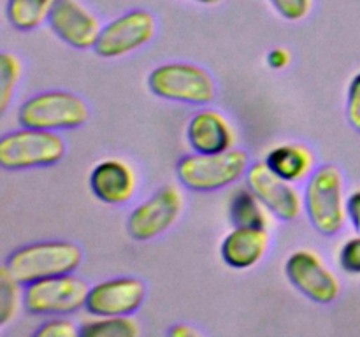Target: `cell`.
<instances>
[{
	"label": "cell",
	"instance_id": "obj_6",
	"mask_svg": "<svg viewBox=\"0 0 360 337\" xmlns=\"http://www.w3.org/2000/svg\"><path fill=\"white\" fill-rule=\"evenodd\" d=\"M148 88L153 95L171 102L202 105L214 98V81L202 67L193 63H164L151 70Z\"/></svg>",
	"mask_w": 360,
	"mask_h": 337
},
{
	"label": "cell",
	"instance_id": "obj_9",
	"mask_svg": "<svg viewBox=\"0 0 360 337\" xmlns=\"http://www.w3.org/2000/svg\"><path fill=\"white\" fill-rule=\"evenodd\" d=\"M183 211V197L176 186L158 188L127 218V232L136 241H151L178 221Z\"/></svg>",
	"mask_w": 360,
	"mask_h": 337
},
{
	"label": "cell",
	"instance_id": "obj_25",
	"mask_svg": "<svg viewBox=\"0 0 360 337\" xmlns=\"http://www.w3.org/2000/svg\"><path fill=\"white\" fill-rule=\"evenodd\" d=\"M340 265L345 272L360 274V235L345 242L340 251Z\"/></svg>",
	"mask_w": 360,
	"mask_h": 337
},
{
	"label": "cell",
	"instance_id": "obj_8",
	"mask_svg": "<svg viewBox=\"0 0 360 337\" xmlns=\"http://www.w3.org/2000/svg\"><path fill=\"white\" fill-rule=\"evenodd\" d=\"M157 21L144 9H134L115 18L98 32L94 51L101 58H122L153 39Z\"/></svg>",
	"mask_w": 360,
	"mask_h": 337
},
{
	"label": "cell",
	"instance_id": "obj_2",
	"mask_svg": "<svg viewBox=\"0 0 360 337\" xmlns=\"http://www.w3.org/2000/svg\"><path fill=\"white\" fill-rule=\"evenodd\" d=\"M308 220L322 235H336L347 221L343 176L336 165H322L308 179L304 190Z\"/></svg>",
	"mask_w": 360,
	"mask_h": 337
},
{
	"label": "cell",
	"instance_id": "obj_23",
	"mask_svg": "<svg viewBox=\"0 0 360 337\" xmlns=\"http://www.w3.org/2000/svg\"><path fill=\"white\" fill-rule=\"evenodd\" d=\"M269 4L283 20L288 21L302 20L311 9V0H269Z\"/></svg>",
	"mask_w": 360,
	"mask_h": 337
},
{
	"label": "cell",
	"instance_id": "obj_4",
	"mask_svg": "<svg viewBox=\"0 0 360 337\" xmlns=\"http://www.w3.org/2000/svg\"><path fill=\"white\" fill-rule=\"evenodd\" d=\"M65 157V143L51 130L27 128L6 133L0 139V165L6 171L51 167Z\"/></svg>",
	"mask_w": 360,
	"mask_h": 337
},
{
	"label": "cell",
	"instance_id": "obj_18",
	"mask_svg": "<svg viewBox=\"0 0 360 337\" xmlns=\"http://www.w3.org/2000/svg\"><path fill=\"white\" fill-rule=\"evenodd\" d=\"M266 206L259 197L248 188H238L231 193L229 200V214L236 227H255L267 228L269 220L266 214Z\"/></svg>",
	"mask_w": 360,
	"mask_h": 337
},
{
	"label": "cell",
	"instance_id": "obj_13",
	"mask_svg": "<svg viewBox=\"0 0 360 337\" xmlns=\"http://www.w3.org/2000/svg\"><path fill=\"white\" fill-rule=\"evenodd\" d=\"M48 23L56 37L76 49L94 48L102 28L97 18L77 0H53Z\"/></svg>",
	"mask_w": 360,
	"mask_h": 337
},
{
	"label": "cell",
	"instance_id": "obj_17",
	"mask_svg": "<svg viewBox=\"0 0 360 337\" xmlns=\"http://www.w3.org/2000/svg\"><path fill=\"white\" fill-rule=\"evenodd\" d=\"M266 164L274 174L295 183L304 179L313 167L311 151L301 144H281L266 154Z\"/></svg>",
	"mask_w": 360,
	"mask_h": 337
},
{
	"label": "cell",
	"instance_id": "obj_10",
	"mask_svg": "<svg viewBox=\"0 0 360 337\" xmlns=\"http://www.w3.org/2000/svg\"><path fill=\"white\" fill-rule=\"evenodd\" d=\"M285 274L292 286L316 304H330L340 295V281L313 251L299 249L288 256Z\"/></svg>",
	"mask_w": 360,
	"mask_h": 337
},
{
	"label": "cell",
	"instance_id": "obj_12",
	"mask_svg": "<svg viewBox=\"0 0 360 337\" xmlns=\"http://www.w3.org/2000/svg\"><path fill=\"white\" fill-rule=\"evenodd\" d=\"M144 295L146 288L137 277H115L90 286L84 309L91 316H130L141 308Z\"/></svg>",
	"mask_w": 360,
	"mask_h": 337
},
{
	"label": "cell",
	"instance_id": "obj_26",
	"mask_svg": "<svg viewBox=\"0 0 360 337\" xmlns=\"http://www.w3.org/2000/svg\"><path fill=\"white\" fill-rule=\"evenodd\" d=\"M347 119L352 128L360 132V72L350 81L347 95Z\"/></svg>",
	"mask_w": 360,
	"mask_h": 337
},
{
	"label": "cell",
	"instance_id": "obj_15",
	"mask_svg": "<svg viewBox=\"0 0 360 337\" xmlns=\"http://www.w3.org/2000/svg\"><path fill=\"white\" fill-rule=\"evenodd\" d=\"M269 246L267 228L255 227H234L221 241V260L231 269L245 270L262 260Z\"/></svg>",
	"mask_w": 360,
	"mask_h": 337
},
{
	"label": "cell",
	"instance_id": "obj_3",
	"mask_svg": "<svg viewBox=\"0 0 360 337\" xmlns=\"http://www.w3.org/2000/svg\"><path fill=\"white\" fill-rule=\"evenodd\" d=\"M248 171V154L243 150L221 153L186 154L176 165L179 183L192 192H217L238 181Z\"/></svg>",
	"mask_w": 360,
	"mask_h": 337
},
{
	"label": "cell",
	"instance_id": "obj_11",
	"mask_svg": "<svg viewBox=\"0 0 360 337\" xmlns=\"http://www.w3.org/2000/svg\"><path fill=\"white\" fill-rule=\"evenodd\" d=\"M246 183L271 214L292 221L301 213V197L290 181L274 174L266 161H255L246 171Z\"/></svg>",
	"mask_w": 360,
	"mask_h": 337
},
{
	"label": "cell",
	"instance_id": "obj_7",
	"mask_svg": "<svg viewBox=\"0 0 360 337\" xmlns=\"http://www.w3.org/2000/svg\"><path fill=\"white\" fill-rule=\"evenodd\" d=\"M86 281L72 274L44 277L25 284L23 305L35 316H63L84 308L88 298Z\"/></svg>",
	"mask_w": 360,
	"mask_h": 337
},
{
	"label": "cell",
	"instance_id": "obj_30",
	"mask_svg": "<svg viewBox=\"0 0 360 337\" xmlns=\"http://www.w3.org/2000/svg\"><path fill=\"white\" fill-rule=\"evenodd\" d=\"M193 2L202 4V6H217V4H220L221 0H193Z\"/></svg>",
	"mask_w": 360,
	"mask_h": 337
},
{
	"label": "cell",
	"instance_id": "obj_16",
	"mask_svg": "<svg viewBox=\"0 0 360 337\" xmlns=\"http://www.w3.org/2000/svg\"><path fill=\"white\" fill-rule=\"evenodd\" d=\"M186 140L195 153H221L234 144V132L217 111L204 109L192 116L186 126Z\"/></svg>",
	"mask_w": 360,
	"mask_h": 337
},
{
	"label": "cell",
	"instance_id": "obj_19",
	"mask_svg": "<svg viewBox=\"0 0 360 337\" xmlns=\"http://www.w3.org/2000/svg\"><path fill=\"white\" fill-rule=\"evenodd\" d=\"M53 0H7V20L20 32H30L48 20Z\"/></svg>",
	"mask_w": 360,
	"mask_h": 337
},
{
	"label": "cell",
	"instance_id": "obj_24",
	"mask_svg": "<svg viewBox=\"0 0 360 337\" xmlns=\"http://www.w3.org/2000/svg\"><path fill=\"white\" fill-rule=\"evenodd\" d=\"M79 336V329H76L72 322L65 318H53L35 330V337H76Z\"/></svg>",
	"mask_w": 360,
	"mask_h": 337
},
{
	"label": "cell",
	"instance_id": "obj_22",
	"mask_svg": "<svg viewBox=\"0 0 360 337\" xmlns=\"http://www.w3.org/2000/svg\"><path fill=\"white\" fill-rule=\"evenodd\" d=\"M20 72L21 67L16 56L11 53H2L0 56V111L2 112L7 111V105L13 98Z\"/></svg>",
	"mask_w": 360,
	"mask_h": 337
},
{
	"label": "cell",
	"instance_id": "obj_29",
	"mask_svg": "<svg viewBox=\"0 0 360 337\" xmlns=\"http://www.w3.org/2000/svg\"><path fill=\"white\" fill-rule=\"evenodd\" d=\"M169 333H171V336H174V337L199 336V332H197L195 329H192V326L185 325V323H178V325H174L171 330H169Z\"/></svg>",
	"mask_w": 360,
	"mask_h": 337
},
{
	"label": "cell",
	"instance_id": "obj_21",
	"mask_svg": "<svg viewBox=\"0 0 360 337\" xmlns=\"http://www.w3.org/2000/svg\"><path fill=\"white\" fill-rule=\"evenodd\" d=\"M18 283L7 267L0 269V325H7L11 319L16 316L18 300H20V291H18Z\"/></svg>",
	"mask_w": 360,
	"mask_h": 337
},
{
	"label": "cell",
	"instance_id": "obj_14",
	"mask_svg": "<svg viewBox=\"0 0 360 337\" xmlns=\"http://www.w3.org/2000/svg\"><path fill=\"white\" fill-rule=\"evenodd\" d=\"M90 188L101 202L118 206L125 204L136 190V176L122 160H104L90 172Z\"/></svg>",
	"mask_w": 360,
	"mask_h": 337
},
{
	"label": "cell",
	"instance_id": "obj_1",
	"mask_svg": "<svg viewBox=\"0 0 360 337\" xmlns=\"http://www.w3.org/2000/svg\"><path fill=\"white\" fill-rule=\"evenodd\" d=\"M83 260V251L69 241H42L14 249L6 260L11 276L20 284L44 277L72 274Z\"/></svg>",
	"mask_w": 360,
	"mask_h": 337
},
{
	"label": "cell",
	"instance_id": "obj_20",
	"mask_svg": "<svg viewBox=\"0 0 360 337\" xmlns=\"http://www.w3.org/2000/svg\"><path fill=\"white\" fill-rule=\"evenodd\" d=\"M137 333L139 326L130 316H95L79 329V336L86 337H134Z\"/></svg>",
	"mask_w": 360,
	"mask_h": 337
},
{
	"label": "cell",
	"instance_id": "obj_5",
	"mask_svg": "<svg viewBox=\"0 0 360 337\" xmlns=\"http://www.w3.org/2000/svg\"><path fill=\"white\" fill-rule=\"evenodd\" d=\"M21 126L39 130L79 128L88 121V105L70 91L49 90L34 95L18 111Z\"/></svg>",
	"mask_w": 360,
	"mask_h": 337
},
{
	"label": "cell",
	"instance_id": "obj_28",
	"mask_svg": "<svg viewBox=\"0 0 360 337\" xmlns=\"http://www.w3.org/2000/svg\"><path fill=\"white\" fill-rule=\"evenodd\" d=\"M267 63H269L271 69L281 70L290 63V53L285 48H274L271 49V53L267 55Z\"/></svg>",
	"mask_w": 360,
	"mask_h": 337
},
{
	"label": "cell",
	"instance_id": "obj_27",
	"mask_svg": "<svg viewBox=\"0 0 360 337\" xmlns=\"http://www.w3.org/2000/svg\"><path fill=\"white\" fill-rule=\"evenodd\" d=\"M347 214L350 218L354 230L360 235V190H355L347 199Z\"/></svg>",
	"mask_w": 360,
	"mask_h": 337
}]
</instances>
